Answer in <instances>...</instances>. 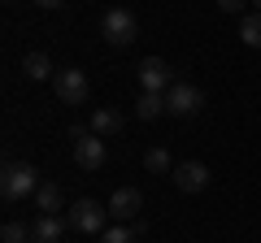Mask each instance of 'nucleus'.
Segmentation results:
<instances>
[{
    "label": "nucleus",
    "instance_id": "obj_1",
    "mask_svg": "<svg viewBox=\"0 0 261 243\" xmlns=\"http://www.w3.org/2000/svg\"><path fill=\"white\" fill-rule=\"evenodd\" d=\"M35 191H39V169L27 165V161H9L5 174H0V196H5V204H18V200L35 196Z\"/></svg>",
    "mask_w": 261,
    "mask_h": 243
},
{
    "label": "nucleus",
    "instance_id": "obj_2",
    "mask_svg": "<svg viewBox=\"0 0 261 243\" xmlns=\"http://www.w3.org/2000/svg\"><path fill=\"white\" fill-rule=\"evenodd\" d=\"M135 13L130 9H122V5H113V9H105V18H100V35H105V44H113V48H126L130 39H135Z\"/></svg>",
    "mask_w": 261,
    "mask_h": 243
},
{
    "label": "nucleus",
    "instance_id": "obj_3",
    "mask_svg": "<svg viewBox=\"0 0 261 243\" xmlns=\"http://www.w3.org/2000/svg\"><path fill=\"white\" fill-rule=\"evenodd\" d=\"M53 92H57V100H61V104H87V96H92V83H87L83 70L61 66V70H57V78H53Z\"/></svg>",
    "mask_w": 261,
    "mask_h": 243
},
{
    "label": "nucleus",
    "instance_id": "obj_4",
    "mask_svg": "<svg viewBox=\"0 0 261 243\" xmlns=\"http://www.w3.org/2000/svg\"><path fill=\"white\" fill-rule=\"evenodd\" d=\"M205 109V92L192 83H174L166 92V113H174V117H192V113Z\"/></svg>",
    "mask_w": 261,
    "mask_h": 243
},
{
    "label": "nucleus",
    "instance_id": "obj_5",
    "mask_svg": "<svg viewBox=\"0 0 261 243\" xmlns=\"http://www.w3.org/2000/svg\"><path fill=\"white\" fill-rule=\"evenodd\" d=\"M105 217H109V204H96V200H79V204L70 208V226L83 230V234H105L109 230Z\"/></svg>",
    "mask_w": 261,
    "mask_h": 243
},
{
    "label": "nucleus",
    "instance_id": "obj_6",
    "mask_svg": "<svg viewBox=\"0 0 261 243\" xmlns=\"http://www.w3.org/2000/svg\"><path fill=\"white\" fill-rule=\"evenodd\" d=\"M135 74H140V87H144V92H161V96H166L170 87H174V70H170L161 56H144Z\"/></svg>",
    "mask_w": 261,
    "mask_h": 243
},
{
    "label": "nucleus",
    "instance_id": "obj_7",
    "mask_svg": "<svg viewBox=\"0 0 261 243\" xmlns=\"http://www.w3.org/2000/svg\"><path fill=\"white\" fill-rule=\"evenodd\" d=\"M170 178H174V187L187 191V196L209 187V169L200 165V161H183V165H174V174H170Z\"/></svg>",
    "mask_w": 261,
    "mask_h": 243
},
{
    "label": "nucleus",
    "instance_id": "obj_8",
    "mask_svg": "<svg viewBox=\"0 0 261 243\" xmlns=\"http://www.w3.org/2000/svg\"><path fill=\"white\" fill-rule=\"evenodd\" d=\"M74 165L87 169V174H96V169L105 165V139L100 135H87V139L74 143Z\"/></svg>",
    "mask_w": 261,
    "mask_h": 243
},
{
    "label": "nucleus",
    "instance_id": "obj_9",
    "mask_svg": "<svg viewBox=\"0 0 261 243\" xmlns=\"http://www.w3.org/2000/svg\"><path fill=\"white\" fill-rule=\"evenodd\" d=\"M140 204H144V196L135 187H118L109 196V217H118V222H130V217L140 213Z\"/></svg>",
    "mask_w": 261,
    "mask_h": 243
},
{
    "label": "nucleus",
    "instance_id": "obj_10",
    "mask_svg": "<svg viewBox=\"0 0 261 243\" xmlns=\"http://www.w3.org/2000/svg\"><path fill=\"white\" fill-rule=\"evenodd\" d=\"M65 239V222L53 213H39L35 222H31V243H61Z\"/></svg>",
    "mask_w": 261,
    "mask_h": 243
},
{
    "label": "nucleus",
    "instance_id": "obj_11",
    "mask_svg": "<svg viewBox=\"0 0 261 243\" xmlns=\"http://www.w3.org/2000/svg\"><path fill=\"white\" fill-rule=\"evenodd\" d=\"M87 126H92V135L109 139V135H118L122 126H126V117H122V109H109V104H105V109L92 113V122H87Z\"/></svg>",
    "mask_w": 261,
    "mask_h": 243
},
{
    "label": "nucleus",
    "instance_id": "obj_12",
    "mask_svg": "<svg viewBox=\"0 0 261 243\" xmlns=\"http://www.w3.org/2000/svg\"><path fill=\"white\" fill-rule=\"evenodd\" d=\"M166 113V96L161 92H140V100H135V117L140 122H152Z\"/></svg>",
    "mask_w": 261,
    "mask_h": 243
},
{
    "label": "nucleus",
    "instance_id": "obj_13",
    "mask_svg": "<svg viewBox=\"0 0 261 243\" xmlns=\"http://www.w3.org/2000/svg\"><path fill=\"white\" fill-rule=\"evenodd\" d=\"M22 70H27V78H35V83H44V78H57L53 61H48L44 52H27V56H22Z\"/></svg>",
    "mask_w": 261,
    "mask_h": 243
},
{
    "label": "nucleus",
    "instance_id": "obj_14",
    "mask_svg": "<svg viewBox=\"0 0 261 243\" xmlns=\"http://www.w3.org/2000/svg\"><path fill=\"white\" fill-rule=\"evenodd\" d=\"M31 200H35L39 213H53L57 217V208H61V187H57V183H39V191Z\"/></svg>",
    "mask_w": 261,
    "mask_h": 243
},
{
    "label": "nucleus",
    "instance_id": "obj_15",
    "mask_svg": "<svg viewBox=\"0 0 261 243\" xmlns=\"http://www.w3.org/2000/svg\"><path fill=\"white\" fill-rule=\"evenodd\" d=\"M240 39H244L248 48H261V13H257V9L240 18Z\"/></svg>",
    "mask_w": 261,
    "mask_h": 243
},
{
    "label": "nucleus",
    "instance_id": "obj_16",
    "mask_svg": "<svg viewBox=\"0 0 261 243\" xmlns=\"http://www.w3.org/2000/svg\"><path fill=\"white\" fill-rule=\"evenodd\" d=\"M144 165H148V174H174V157L166 148H148L144 152Z\"/></svg>",
    "mask_w": 261,
    "mask_h": 243
},
{
    "label": "nucleus",
    "instance_id": "obj_17",
    "mask_svg": "<svg viewBox=\"0 0 261 243\" xmlns=\"http://www.w3.org/2000/svg\"><path fill=\"white\" fill-rule=\"evenodd\" d=\"M0 243H31V226H22V222H5Z\"/></svg>",
    "mask_w": 261,
    "mask_h": 243
},
{
    "label": "nucleus",
    "instance_id": "obj_18",
    "mask_svg": "<svg viewBox=\"0 0 261 243\" xmlns=\"http://www.w3.org/2000/svg\"><path fill=\"white\" fill-rule=\"evenodd\" d=\"M130 234H135L130 226H109L105 234H96V243H130Z\"/></svg>",
    "mask_w": 261,
    "mask_h": 243
},
{
    "label": "nucleus",
    "instance_id": "obj_19",
    "mask_svg": "<svg viewBox=\"0 0 261 243\" xmlns=\"http://www.w3.org/2000/svg\"><path fill=\"white\" fill-rule=\"evenodd\" d=\"M244 5H248V0H218V9H222V13H244Z\"/></svg>",
    "mask_w": 261,
    "mask_h": 243
},
{
    "label": "nucleus",
    "instance_id": "obj_20",
    "mask_svg": "<svg viewBox=\"0 0 261 243\" xmlns=\"http://www.w3.org/2000/svg\"><path fill=\"white\" fill-rule=\"evenodd\" d=\"M35 5H39V9H61L65 0H35Z\"/></svg>",
    "mask_w": 261,
    "mask_h": 243
},
{
    "label": "nucleus",
    "instance_id": "obj_21",
    "mask_svg": "<svg viewBox=\"0 0 261 243\" xmlns=\"http://www.w3.org/2000/svg\"><path fill=\"white\" fill-rule=\"evenodd\" d=\"M248 5H252V9H257V13H261V0H248Z\"/></svg>",
    "mask_w": 261,
    "mask_h": 243
},
{
    "label": "nucleus",
    "instance_id": "obj_22",
    "mask_svg": "<svg viewBox=\"0 0 261 243\" xmlns=\"http://www.w3.org/2000/svg\"><path fill=\"white\" fill-rule=\"evenodd\" d=\"M61 243H65V239H61Z\"/></svg>",
    "mask_w": 261,
    "mask_h": 243
}]
</instances>
